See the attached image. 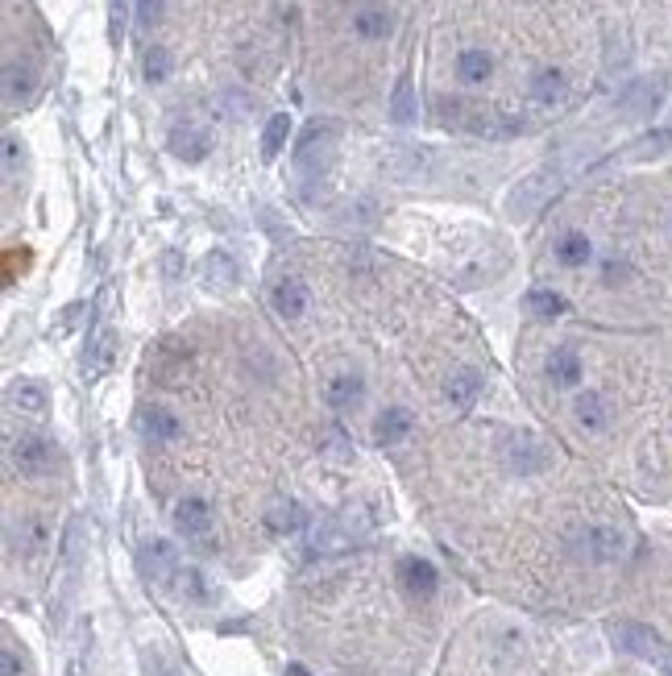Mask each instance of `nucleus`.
Here are the masks:
<instances>
[{
  "label": "nucleus",
  "mask_w": 672,
  "mask_h": 676,
  "mask_svg": "<svg viewBox=\"0 0 672 676\" xmlns=\"http://www.w3.org/2000/svg\"><path fill=\"white\" fill-rule=\"evenodd\" d=\"M565 552L577 565H594V569H610L623 565L631 552V535L619 523H581L565 535Z\"/></svg>",
  "instance_id": "f257e3e1"
},
{
  "label": "nucleus",
  "mask_w": 672,
  "mask_h": 676,
  "mask_svg": "<svg viewBox=\"0 0 672 676\" xmlns=\"http://www.w3.org/2000/svg\"><path fill=\"white\" fill-rule=\"evenodd\" d=\"M610 643L619 647V652H627L635 660H648V664H664L672 656L664 647V639L652 627L635 623V618H619V623H610Z\"/></svg>",
  "instance_id": "f03ea898"
},
{
  "label": "nucleus",
  "mask_w": 672,
  "mask_h": 676,
  "mask_svg": "<svg viewBox=\"0 0 672 676\" xmlns=\"http://www.w3.org/2000/svg\"><path fill=\"white\" fill-rule=\"evenodd\" d=\"M573 419H577V428L585 436H606L610 424H614V403H610V394L598 390V386H581L573 394Z\"/></svg>",
  "instance_id": "7ed1b4c3"
},
{
  "label": "nucleus",
  "mask_w": 672,
  "mask_h": 676,
  "mask_svg": "<svg viewBox=\"0 0 672 676\" xmlns=\"http://www.w3.org/2000/svg\"><path fill=\"white\" fill-rule=\"evenodd\" d=\"M548 448L536 440V436H523V432H511L502 440V465L519 477H531V473H544L548 469Z\"/></svg>",
  "instance_id": "20e7f679"
},
{
  "label": "nucleus",
  "mask_w": 672,
  "mask_h": 676,
  "mask_svg": "<svg viewBox=\"0 0 672 676\" xmlns=\"http://www.w3.org/2000/svg\"><path fill=\"white\" fill-rule=\"evenodd\" d=\"M137 565H142V577H146V581H154V585H175L183 560H179V552H175L171 540H150V544H142V552H137Z\"/></svg>",
  "instance_id": "39448f33"
},
{
  "label": "nucleus",
  "mask_w": 672,
  "mask_h": 676,
  "mask_svg": "<svg viewBox=\"0 0 672 676\" xmlns=\"http://www.w3.org/2000/svg\"><path fill=\"white\" fill-rule=\"evenodd\" d=\"M54 457H59V448H54L46 436H21L17 444H13V469L21 473V477H42V473H50L54 469Z\"/></svg>",
  "instance_id": "423d86ee"
},
{
  "label": "nucleus",
  "mask_w": 672,
  "mask_h": 676,
  "mask_svg": "<svg viewBox=\"0 0 672 676\" xmlns=\"http://www.w3.org/2000/svg\"><path fill=\"white\" fill-rule=\"evenodd\" d=\"M556 191V175L552 171H540V175H531V179H523L515 191H511V200H507V212L511 216H531V212H540V204L548 200V195Z\"/></svg>",
  "instance_id": "0eeeda50"
},
{
  "label": "nucleus",
  "mask_w": 672,
  "mask_h": 676,
  "mask_svg": "<svg viewBox=\"0 0 672 676\" xmlns=\"http://www.w3.org/2000/svg\"><path fill=\"white\" fill-rule=\"evenodd\" d=\"M544 374H548V382L560 386V390H581V378H585L581 353L569 349V345L548 349V357H544Z\"/></svg>",
  "instance_id": "6e6552de"
},
{
  "label": "nucleus",
  "mask_w": 672,
  "mask_h": 676,
  "mask_svg": "<svg viewBox=\"0 0 672 676\" xmlns=\"http://www.w3.org/2000/svg\"><path fill=\"white\" fill-rule=\"evenodd\" d=\"M399 585L407 589L411 598H432L436 585H440V573H436L432 560H424V556H403L399 560Z\"/></svg>",
  "instance_id": "1a4fd4ad"
},
{
  "label": "nucleus",
  "mask_w": 672,
  "mask_h": 676,
  "mask_svg": "<svg viewBox=\"0 0 672 676\" xmlns=\"http://www.w3.org/2000/svg\"><path fill=\"white\" fill-rule=\"evenodd\" d=\"M166 146H171V154L179 162H204L212 154V137L200 125H175L171 133H166Z\"/></svg>",
  "instance_id": "9d476101"
},
{
  "label": "nucleus",
  "mask_w": 672,
  "mask_h": 676,
  "mask_svg": "<svg viewBox=\"0 0 672 676\" xmlns=\"http://www.w3.org/2000/svg\"><path fill=\"white\" fill-rule=\"evenodd\" d=\"M478 394H482V374L473 370V365H457L453 374H448L444 382V399L453 411H469L473 403H478Z\"/></svg>",
  "instance_id": "9b49d317"
},
{
  "label": "nucleus",
  "mask_w": 672,
  "mask_h": 676,
  "mask_svg": "<svg viewBox=\"0 0 672 676\" xmlns=\"http://www.w3.org/2000/svg\"><path fill=\"white\" fill-rule=\"evenodd\" d=\"M171 519H175V531H183V535H208L212 531V506L200 494H187V498L175 502Z\"/></svg>",
  "instance_id": "f8f14e48"
},
{
  "label": "nucleus",
  "mask_w": 672,
  "mask_h": 676,
  "mask_svg": "<svg viewBox=\"0 0 672 676\" xmlns=\"http://www.w3.org/2000/svg\"><path fill=\"white\" fill-rule=\"evenodd\" d=\"M411 428H415V415L407 407H386L374 419V444L378 448H395V444H403L411 436Z\"/></svg>",
  "instance_id": "ddd939ff"
},
{
  "label": "nucleus",
  "mask_w": 672,
  "mask_h": 676,
  "mask_svg": "<svg viewBox=\"0 0 672 676\" xmlns=\"http://www.w3.org/2000/svg\"><path fill=\"white\" fill-rule=\"evenodd\" d=\"M664 104V88L652 79H635L627 83V92L619 96V108L627 112V117H652V112Z\"/></svg>",
  "instance_id": "4468645a"
},
{
  "label": "nucleus",
  "mask_w": 672,
  "mask_h": 676,
  "mask_svg": "<svg viewBox=\"0 0 672 676\" xmlns=\"http://www.w3.org/2000/svg\"><path fill=\"white\" fill-rule=\"evenodd\" d=\"M307 303H312V299H307V287L299 283V278H278L274 291H270V307L283 320H303L307 316Z\"/></svg>",
  "instance_id": "2eb2a0df"
},
{
  "label": "nucleus",
  "mask_w": 672,
  "mask_h": 676,
  "mask_svg": "<svg viewBox=\"0 0 672 676\" xmlns=\"http://www.w3.org/2000/svg\"><path fill=\"white\" fill-rule=\"evenodd\" d=\"M324 403L336 415H353V411H361V403H366V386H361V378H353V374H341V378L328 382Z\"/></svg>",
  "instance_id": "dca6fc26"
},
{
  "label": "nucleus",
  "mask_w": 672,
  "mask_h": 676,
  "mask_svg": "<svg viewBox=\"0 0 672 676\" xmlns=\"http://www.w3.org/2000/svg\"><path fill=\"white\" fill-rule=\"evenodd\" d=\"M328 142H332V129L328 125H312L303 133V142L295 150V166L303 175H316L320 166H324V154H328Z\"/></svg>",
  "instance_id": "f3484780"
},
{
  "label": "nucleus",
  "mask_w": 672,
  "mask_h": 676,
  "mask_svg": "<svg viewBox=\"0 0 672 676\" xmlns=\"http://www.w3.org/2000/svg\"><path fill=\"white\" fill-rule=\"evenodd\" d=\"M353 34L361 42H386L390 34H395V17H390V9H382V5H366V9L353 13Z\"/></svg>",
  "instance_id": "a211bd4d"
},
{
  "label": "nucleus",
  "mask_w": 672,
  "mask_h": 676,
  "mask_svg": "<svg viewBox=\"0 0 672 676\" xmlns=\"http://www.w3.org/2000/svg\"><path fill=\"white\" fill-rule=\"evenodd\" d=\"M565 96H569V75L560 71V67H544V71L531 75V100H536V104L556 108Z\"/></svg>",
  "instance_id": "6ab92c4d"
},
{
  "label": "nucleus",
  "mask_w": 672,
  "mask_h": 676,
  "mask_svg": "<svg viewBox=\"0 0 672 676\" xmlns=\"http://www.w3.org/2000/svg\"><path fill=\"white\" fill-rule=\"evenodd\" d=\"M9 407H17L21 415H46L50 411V394L42 382H30V378H17L9 386Z\"/></svg>",
  "instance_id": "aec40b11"
},
{
  "label": "nucleus",
  "mask_w": 672,
  "mask_h": 676,
  "mask_svg": "<svg viewBox=\"0 0 672 676\" xmlns=\"http://www.w3.org/2000/svg\"><path fill=\"white\" fill-rule=\"evenodd\" d=\"M552 253H556V262L565 266V270H585V266L594 262V241L585 237V233H565V237L556 241Z\"/></svg>",
  "instance_id": "412c9836"
},
{
  "label": "nucleus",
  "mask_w": 672,
  "mask_h": 676,
  "mask_svg": "<svg viewBox=\"0 0 672 676\" xmlns=\"http://www.w3.org/2000/svg\"><path fill=\"white\" fill-rule=\"evenodd\" d=\"M112 357H117V336H112L108 328L104 332H96L92 336V345H88V353H83V378H100L108 365H112Z\"/></svg>",
  "instance_id": "4be33fe9"
},
{
  "label": "nucleus",
  "mask_w": 672,
  "mask_h": 676,
  "mask_svg": "<svg viewBox=\"0 0 672 676\" xmlns=\"http://www.w3.org/2000/svg\"><path fill=\"white\" fill-rule=\"evenodd\" d=\"M142 428H146V436H150L154 444H175V440L183 436V419H179L175 411H166V407H150V411L142 415Z\"/></svg>",
  "instance_id": "5701e85b"
},
{
  "label": "nucleus",
  "mask_w": 672,
  "mask_h": 676,
  "mask_svg": "<svg viewBox=\"0 0 672 676\" xmlns=\"http://www.w3.org/2000/svg\"><path fill=\"white\" fill-rule=\"evenodd\" d=\"M266 527L274 531V535H299L303 527H307V511L295 502V498H287V502H274L270 511H266Z\"/></svg>",
  "instance_id": "b1692460"
},
{
  "label": "nucleus",
  "mask_w": 672,
  "mask_h": 676,
  "mask_svg": "<svg viewBox=\"0 0 672 676\" xmlns=\"http://www.w3.org/2000/svg\"><path fill=\"white\" fill-rule=\"evenodd\" d=\"M490 71H494V59H490L486 50L469 46V50H461V54H457V79H461V83H469V88H478V83H486V79H490Z\"/></svg>",
  "instance_id": "393cba45"
},
{
  "label": "nucleus",
  "mask_w": 672,
  "mask_h": 676,
  "mask_svg": "<svg viewBox=\"0 0 672 676\" xmlns=\"http://www.w3.org/2000/svg\"><path fill=\"white\" fill-rule=\"evenodd\" d=\"M523 307H527V312L536 316V320H556V316H565V312H569L565 295H556V291H548V287H536V291H527Z\"/></svg>",
  "instance_id": "a878e982"
},
{
  "label": "nucleus",
  "mask_w": 672,
  "mask_h": 676,
  "mask_svg": "<svg viewBox=\"0 0 672 676\" xmlns=\"http://www.w3.org/2000/svg\"><path fill=\"white\" fill-rule=\"evenodd\" d=\"M204 283H208V287H233V283H237L233 253H224V249H212V253H208V258H204Z\"/></svg>",
  "instance_id": "bb28decb"
},
{
  "label": "nucleus",
  "mask_w": 672,
  "mask_h": 676,
  "mask_svg": "<svg viewBox=\"0 0 672 676\" xmlns=\"http://www.w3.org/2000/svg\"><path fill=\"white\" fill-rule=\"evenodd\" d=\"M415 112H419V104H415L411 75H399L395 92H390V121H395V125H411V121H415Z\"/></svg>",
  "instance_id": "cd10ccee"
},
{
  "label": "nucleus",
  "mask_w": 672,
  "mask_h": 676,
  "mask_svg": "<svg viewBox=\"0 0 672 676\" xmlns=\"http://www.w3.org/2000/svg\"><path fill=\"white\" fill-rule=\"evenodd\" d=\"M287 137H291V117H287V112H274V117L266 121V133H262V158L270 162V158L283 154Z\"/></svg>",
  "instance_id": "c85d7f7f"
},
{
  "label": "nucleus",
  "mask_w": 672,
  "mask_h": 676,
  "mask_svg": "<svg viewBox=\"0 0 672 676\" xmlns=\"http://www.w3.org/2000/svg\"><path fill=\"white\" fill-rule=\"evenodd\" d=\"M30 92H34V75L30 71H17V63L9 59L5 63V104L17 108V104L30 100Z\"/></svg>",
  "instance_id": "c756f323"
},
{
  "label": "nucleus",
  "mask_w": 672,
  "mask_h": 676,
  "mask_svg": "<svg viewBox=\"0 0 672 676\" xmlns=\"http://www.w3.org/2000/svg\"><path fill=\"white\" fill-rule=\"evenodd\" d=\"M672 150V129H656V133H648V137H639V142L627 150V158L631 162H652V158H660V154H668Z\"/></svg>",
  "instance_id": "7c9ffc66"
},
{
  "label": "nucleus",
  "mask_w": 672,
  "mask_h": 676,
  "mask_svg": "<svg viewBox=\"0 0 672 676\" xmlns=\"http://www.w3.org/2000/svg\"><path fill=\"white\" fill-rule=\"evenodd\" d=\"M171 71H175L171 50H166V46H150L146 59H142V75H146L150 83H162V79H171Z\"/></svg>",
  "instance_id": "2f4dec72"
},
{
  "label": "nucleus",
  "mask_w": 672,
  "mask_h": 676,
  "mask_svg": "<svg viewBox=\"0 0 672 676\" xmlns=\"http://www.w3.org/2000/svg\"><path fill=\"white\" fill-rule=\"evenodd\" d=\"M386 171L395 175V179H419V171H424V154H415V150H395L386 158Z\"/></svg>",
  "instance_id": "473e14b6"
},
{
  "label": "nucleus",
  "mask_w": 672,
  "mask_h": 676,
  "mask_svg": "<svg viewBox=\"0 0 672 676\" xmlns=\"http://www.w3.org/2000/svg\"><path fill=\"white\" fill-rule=\"evenodd\" d=\"M175 594H179V598H191V602H208V585H204L200 573L183 565L179 577H175Z\"/></svg>",
  "instance_id": "72a5a7b5"
},
{
  "label": "nucleus",
  "mask_w": 672,
  "mask_h": 676,
  "mask_svg": "<svg viewBox=\"0 0 672 676\" xmlns=\"http://www.w3.org/2000/svg\"><path fill=\"white\" fill-rule=\"evenodd\" d=\"M63 556H67V565H75V560L83 556V519H71V523H67V535H63Z\"/></svg>",
  "instance_id": "f704fd0d"
},
{
  "label": "nucleus",
  "mask_w": 672,
  "mask_h": 676,
  "mask_svg": "<svg viewBox=\"0 0 672 676\" xmlns=\"http://www.w3.org/2000/svg\"><path fill=\"white\" fill-rule=\"evenodd\" d=\"M108 34H112V42H121V34H125V0H108Z\"/></svg>",
  "instance_id": "c9c22d12"
},
{
  "label": "nucleus",
  "mask_w": 672,
  "mask_h": 676,
  "mask_svg": "<svg viewBox=\"0 0 672 676\" xmlns=\"http://www.w3.org/2000/svg\"><path fill=\"white\" fill-rule=\"evenodd\" d=\"M162 13H166V0H137V21H142L146 30H150V25H154Z\"/></svg>",
  "instance_id": "e433bc0d"
},
{
  "label": "nucleus",
  "mask_w": 672,
  "mask_h": 676,
  "mask_svg": "<svg viewBox=\"0 0 672 676\" xmlns=\"http://www.w3.org/2000/svg\"><path fill=\"white\" fill-rule=\"evenodd\" d=\"M0 664H5L0 676H21V656H17V647L9 639H5V652H0Z\"/></svg>",
  "instance_id": "4c0bfd02"
},
{
  "label": "nucleus",
  "mask_w": 672,
  "mask_h": 676,
  "mask_svg": "<svg viewBox=\"0 0 672 676\" xmlns=\"http://www.w3.org/2000/svg\"><path fill=\"white\" fill-rule=\"evenodd\" d=\"M287 676H312V672H307L303 664H291V668H287Z\"/></svg>",
  "instance_id": "58836bf2"
}]
</instances>
